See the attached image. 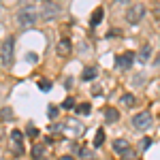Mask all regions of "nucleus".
<instances>
[{
	"label": "nucleus",
	"instance_id": "obj_30",
	"mask_svg": "<svg viewBox=\"0 0 160 160\" xmlns=\"http://www.w3.org/2000/svg\"><path fill=\"white\" fill-rule=\"evenodd\" d=\"M154 13H156V17H160V9H158V7L154 9Z\"/></svg>",
	"mask_w": 160,
	"mask_h": 160
},
{
	"label": "nucleus",
	"instance_id": "obj_21",
	"mask_svg": "<svg viewBox=\"0 0 160 160\" xmlns=\"http://www.w3.org/2000/svg\"><path fill=\"white\" fill-rule=\"evenodd\" d=\"M132 83H135L137 88H141L143 83H145V75H143V73H137L135 77H132Z\"/></svg>",
	"mask_w": 160,
	"mask_h": 160
},
{
	"label": "nucleus",
	"instance_id": "obj_25",
	"mask_svg": "<svg viewBox=\"0 0 160 160\" xmlns=\"http://www.w3.org/2000/svg\"><path fill=\"white\" fill-rule=\"evenodd\" d=\"M120 156H122V158H126V160H130V158H132V156H135V152H132V149H130V148H126V149H124V152H122V154H120Z\"/></svg>",
	"mask_w": 160,
	"mask_h": 160
},
{
	"label": "nucleus",
	"instance_id": "obj_15",
	"mask_svg": "<svg viewBox=\"0 0 160 160\" xmlns=\"http://www.w3.org/2000/svg\"><path fill=\"white\" fill-rule=\"evenodd\" d=\"M66 128L75 130V135H81V124L77 122V120H68V122H66Z\"/></svg>",
	"mask_w": 160,
	"mask_h": 160
},
{
	"label": "nucleus",
	"instance_id": "obj_11",
	"mask_svg": "<svg viewBox=\"0 0 160 160\" xmlns=\"http://www.w3.org/2000/svg\"><path fill=\"white\" fill-rule=\"evenodd\" d=\"M149 56H152V47H149V45H145V47H141V51H139V56H137V60H139V64H145V62L149 60Z\"/></svg>",
	"mask_w": 160,
	"mask_h": 160
},
{
	"label": "nucleus",
	"instance_id": "obj_14",
	"mask_svg": "<svg viewBox=\"0 0 160 160\" xmlns=\"http://www.w3.org/2000/svg\"><path fill=\"white\" fill-rule=\"evenodd\" d=\"M0 120L11 122V120H13V111L9 109V107H2V109H0Z\"/></svg>",
	"mask_w": 160,
	"mask_h": 160
},
{
	"label": "nucleus",
	"instance_id": "obj_20",
	"mask_svg": "<svg viewBox=\"0 0 160 160\" xmlns=\"http://www.w3.org/2000/svg\"><path fill=\"white\" fill-rule=\"evenodd\" d=\"M122 102L126 105V107H135L137 100H135V96H132V94H124V96H122Z\"/></svg>",
	"mask_w": 160,
	"mask_h": 160
},
{
	"label": "nucleus",
	"instance_id": "obj_32",
	"mask_svg": "<svg viewBox=\"0 0 160 160\" xmlns=\"http://www.w3.org/2000/svg\"><path fill=\"white\" fill-rule=\"evenodd\" d=\"M156 66H160V56H158V58H156Z\"/></svg>",
	"mask_w": 160,
	"mask_h": 160
},
{
	"label": "nucleus",
	"instance_id": "obj_27",
	"mask_svg": "<svg viewBox=\"0 0 160 160\" xmlns=\"http://www.w3.org/2000/svg\"><path fill=\"white\" fill-rule=\"evenodd\" d=\"M28 135H30L32 139H34V137H38V130L34 128V126H28Z\"/></svg>",
	"mask_w": 160,
	"mask_h": 160
},
{
	"label": "nucleus",
	"instance_id": "obj_35",
	"mask_svg": "<svg viewBox=\"0 0 160 160\" xmlns=\"http://www.w3.org/2000/svg\"><path fill=\"white\" fill-rule=\"evenodd\" d=\"M19 2H24V4H26V0H19Z\"/></svg>",
	"mask_w": 160,
	"mask_h": 160
},
{
	"label": "nucleus",
	"instance_id": "obj_8",
	"mask_svg": "<svg viewBox=\"0 0 160 160\" xmlns=\"http://www.w3.org/2000/svg\"><path fill=\"white\" fill-rule=\"evenodd\" d=\"M56 51H58V56H68L71 53V41L62 38L60 43H58V47H56Z\"/></svg>",
	"mask_w": 160,
	"mask_h": 160
},
{
	"label": "nucleus",
	"instance_id": "obj_28",
	"mask_svg": "<svg viewBox=\"0 0 160 160\" xmlns=\"http://www.w3.org/2000/svg\"><path fill=\"white\" fill-rule=\"evenodd\" d=\"M26 58H28V62H37V60H38V58H37V53H28Z\"/></svg>",
	"mask_w": 160,
	"mask_h": 160
},
{
	"label": "nucleus",
	"instance_id": "obj_22",
	"mask_svg": "<svg viewBox=\"0 0 160 160\" xmlns=\"http://www.w3.org/2000/svg\"><path fill=\"white\" fill-rule=\"evenodd\" d=\"M38 90L49 92V90H51V81H49V79H41V81H38Z\"/></svg>",
	"mask_w": 160,
	"mask_h": 160
},
{
	"label": "nucleus",
	"instance_id": "obj_5",
	"mask_svg": "<svg viewBox=\"0 0 160 160\" xmlns=\"http://www.w3.org/2000/svg\"><path fill=\"white\" fill-rule=\"evenodd\" d=\"M132 124H135V128H139V130H145V128H149L152 126V115L149 113H137L135 118H132Z\"/></svg>",
	"mask_w": 160,
	"mask_h": 160
},
{
	"label": "nucleus",
	"instance_id": "obj_18",
	"mask_svg": "<svg viewBox=\"0 0 160 160\" xmlns=\"http://www.w3.org/2000/svg\"><path fill=\"white\" fill-rule=\"evenodd\" d=\"M79 156H81L83 160H94V152L88 149V148H81V149H79Z\"/></svg>",
	"mask_w": 160,
	"mask_h": 160
},
{
	"label": "nucleus",
	"instance_id": "obj_2",
	"mask_svg": "<svg viewBox=\"0 0 160 160\" xmlns=\"http://www.w3.org/2000/svg\"><path fill=\"white\" fill-rule=\"evenodd\" d=\"M15 38L13 37H7L4 43H2V49H0V58H2V64L4 66H11L13 64V56H15Z\"/></svg>",
	"mask_w": 160,
	"mask_h": 160
},
{
	"label": "nucleus",
	"instance_id": "obj_29",
	"mask_svg": "<svg viewBox=\"0 0 160 160\" xmlns=\"http://www.w3.org/2000/svg\"><path fill=\"white\" fill-rule=\"evenodd\" d=\"M73 86V77H68V79H66V81H64V88H66V90H68V88Z\"/></svg>",
	"mask_w": 160,
	"mask_h": 160
},
{
	"label": "nucleus",
	"instance_id": "obj_4",
	"mask_svg": "<svg viewBox=\"0 0 160 160\" xmlns=\"http://www.w3.org/2000/svg\"><path fill=\"white\" fill-rule=\"evenodd\" d=\"M58 13H60V7H58L56 2H45V4H43V9L38 11V15H41L43 19H56V17H58Z\"/></svg>",
	"mask_w": 160,
	"mask_h": 160
},
{
	"label": "nucleus",
	"instance_id": "obj_36",
	"mask_svg": "<svg viewBox=\"0 0 160 160\" xmlns=\"http://www.w3.org/2000/svg\"><path fill=\"white\" fill-rule=\"evenodd\" d=\"M45 2H49V0H45Z\"/></svg>",
	"mask_w": 160,
	"mask_h": 160
},
{
	"label": "nucleus",
	"instance_id": "obj_23",
	"mask_svg": "<svg viewBox=\"0 0 160 160\" xmlns=\"http://www.w3.org/2000/svg\"><path fill=\"white\" fill-rule=\"evenodd\" d=\"M47 118H49V120H56V118H58V107H56V105H49V107H47Z\"/></svg>",
	"mask_w": 160,
	"mask_h": 160
},
{
	"label": "nucleus",
	"instance_id": "obj_1",
	"mask_svg": "<svg viewBox=\"0 0 160 160\" xmlns=\"http://www.w3.org/2000/svg\"><path fill=\"white\" fill-rule=\"evenodd\" d=\"M37 19H38V11L34 7H30V4L22 7L19 13H17V24L22 26V28H32V26L37 24Z\"/></svg>",
	"mask_w": 160,
	"mask_h": 160
},
{
	"label": "nucleus",
	"instance_id": "obj_9",
	"mask_svg": "<svg viewBox=\"0 0 160 160\" xmlns=\"http://www.w3.org/2000/svg\"><path fill=\"white\" fill-rule=\"evenodd\" d=\"M96 75H98V68L96 66H86L83 73H81V79L83 81H92V79H96Z\"/></svg>",
	"mask_w": 160,
	"mask_h": 160
},
{
	"label": "nucleus",
	"instance_id": "obj_34",
	"mask_svg": "<svg viewBox=\"0 0 160 160\" xmlns=\"http://www.w3.org/2000/svg\"><path fill=\"white\" fill-rule=\"evenodd\" d=\"M115 2H128V0H115Z\"/></svg>",
	"mask_w": 160,
	"mask_h": 160
},
{
	"label": "nucleus",
	"instance_id": "obj_7",
	"mask_svg": "<svg viewBox=\"0 0 160 160\" xmlns=\"http://www.w3.org/2000/svg\"><path fill=\"white\" fill-rule=\"evenodd\" d=\"M11 141H13V154H22L24 152V132L22 130H11Z\"/></svg>",
	"mask_w": 160,
	"mask_h": 160
},
{
	"label": "nucleus",
	"instance_id": "obj_3",
	"mask_svg": "<svg viewBox=\"0 0 160 160\" xmlns=\"http://www.w3.org/2000/svg\"><path fill=\"white\" fill-rule=\"evenodd\" d=\"M145 13H148V9H145L141 2H137V4H132V7L128 9V13H126V22H128V24H139V22L143 19Z\"/></svg>",
	"mask_w": 160,
	"mask_h": 160
},
{
	"label": "nucleus",
	"instance_id": "obj_31",
	"mask_svg": "<svg viewBox=\"0 0 160 160\" xmlns=\"http://www.w3.org/2000/svg\"><path fill=\"white\" fill-rule=\"evenodd\" d=\"M60 160H73V156H62Z\"/></svg>",
	"mask_w": 160,
	"mask_h": 160
},
{
	"label": "nucleus",
	"instance_id": "obj_13",
	"mask_svg": "<svg viewBox=\"0 0 160 160\" xmlns=\"http://www.w3.org/2000/svg\"><path fill=\"white\" fill-rule=\"evenodd\" d=\"M126 148H128V141H126V139H115V141H113V149H115L118 154H122Z\"/></svg>",
	"mask_w": 160,
	"mask_h": 160
},
{
	"label": "nucleus",
	"instance_id": "obj_16",
	"mask_svg": "<svg viewBox=\"0 0 160 160\" xmlns=\"http://www.w3.org/2000/svg\"><path fill=\"white\" fill-rule=\"evenodd\" d=\"M43 156H45V148H43V145H34V148H32V158L41 160Z\"/></svg>",
	"mask_w": 160,
	"mask_h": 160
},
{
	"label": "nucleus",
	"instance_id": "obj_26",
	"mask_svg": "<svg viewBox=\"0 0 160 160\" xmlns=\"http://www.w3.org/2000/svg\"><path fill=\"white\" fill-rule=\"evenodd\" d=\"M73 105H75L73 98H66L64 102H62V107H64V109H73Z\"/></svg>",
	"mask_w": 160,
	"mask_h": 160
},
{
	"label": "nucleus",
	"instance_id": "obj_19",
	"mask_svg": "<svg viewBox=\"0 0 160 160\" xmlns=\"http://www.w3.org/2000/svg\"><path fill=\"white\" fill-rule=\"evenodd\" d=\"M102 143H105V130H98L94 137V148H100Z\"/></svg>",
	"mask_w": 160,
	"mask_h": 160
},
{
	"label": "nucleus",
	"instance_id": "obj_12",
	"mask_svg": "<svg viewBox=\"0 0 160 160\" xmlns=\"http://www.w3.org/2000/svg\"><path fill=\"white\" fill-rule=\"evenodd\" d=\"M102 15H105V11H102V9H96V11L92 13V17H90V24H92V26H98L100 22H102Z\"/></svg>",
	"mask_w": 160,
	"mask_h": 160
},
{
	"label": "nucleus",
	"instance_id": "obj_24",
	"mask_svg": "<svg viewBox=\"0 0 160 160\" xmlns=\"http://www.w3.org/2000/svg\"><path fill=\"white\" fill-rule=\"evenodd\" d=\"M149 145H152V139H149V137H143V139H141V143H139V149H141V152H145Z\"/></svg>",
	"mask_w": 160,
	"mask_h": 160
},
{
	"label": "nucleus",
	"instance_id": "obj_33",
	"mask_svg": "<svg viewBox=\"0 0 160 160\" xmlns=\"http://www.w3.org/2000/svg\"><path fill=\"white\" fill-rule=\"evenodd\" d=\"M0 15H2V2H0Z\"/></svg>",
	"mask_w": 160,
	"mask_h": 160
},
{
	"label": "nucleus",
	"instance_id": "obj_6",
	"mask_svg": "<svg viewBox=\"0 0 160 160\" xmlns=\"http://www.w3.org/2000/svg\"><path fill=\"white\" fill-rule=\"evenodd\" d=\"M132 62H135V53H132V51H124L122 56H118V58H115L118 68H124V71H128V68L132 66Z\"/></svg>",
	"mask_w": 160,
	"mask_h": 160
},
{
	"label": "nucleus",
	"instance_id": "obj_17",
	"mask_svg": "<svg viewBox=\"0 0 160 160\" xmlns=\"http://www.w3.org/2000/svg\"><path fill=\"white\" fill-rule=\"evenodd\" d=\"M90 111H92L90 102H81V105H77V113H79V115H88Z\"/></svg>",
	"mask_w": 160,
	"mask_h": 160
},
{
	"label": "nucleus",
	"instance_id": "obj_10",
	"mask_svg": "<svg viewBox=\"0 0 160 160\" xmlns=\"http://www.w3.org/2000/svg\"><path fill=\"white\" fill-rule=\"evenodd\" d=\"M105 120H107L109 124L118 122V120H120V111L113 109V107H107V109H105Z\"/></svg>",
	"mask_w": 160,
	"mask_h": 160
}]
</instances>
